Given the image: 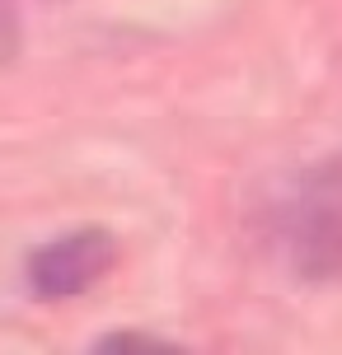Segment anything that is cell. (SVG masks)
Segmentation results:
<instances>
[{"mask_svg": "<svg viewBox=\"0 0 342 355\" xmlns=\"http://www.w3.org/2000/svg\"><path fill=\"white\" fill-rule=\"evenodd\" d=\"M117 239H113L104 225H80V230H66L47 239L42 248L28 252V266H24V281H28V295L42 304H66L90 295L94 285L113 276L117 266Z\"/></svg>", "mask_w": 342, "mask_h": 355, "instance_id": "cell-2", "label": "cell"}, {"mask_svg": "<svg viewBox=\"0 0 342 355\" xmlns=\"http://www.w3.org/2000/svg\"><path fill=\"white\" fill-rule=\"evenodd\" d=\"M263 234L300 285H342V150L291 168L263 201Z\"/></svg>", "mask_w": 342, "mask_h": 355, "instance_id": "cell-1", "label": "cell"}, {"mask_svg": "<svg viewBox=\"0 0 342 355\" xmlns=\"http://www.w3.org/2000/svg\"><path fill=\"white\" fill-rule=\"evenodd\" d=\"M24 47V24H19V5L0 0V66H10Z\"/></svg>", "mask_w": 342, "mask_h": 355, "instance_id": "cell-4", "label": "cell"}, {"mask_svg": "<svg viewBox=\"0 0 342 355\" xmlns=\"http://www.w3.org/2000/svg\"><path fill=\"white\" fill-rule=\"evenodd\" d=\"M94 351H113V355H174L183 346L155 337V332H131V327H117V332H104L94 341Z\"/></svg>", "mask_w": 342, "mask_h": 355, "instance_id": "cell-3", "label": "cell"}]
</instances>
